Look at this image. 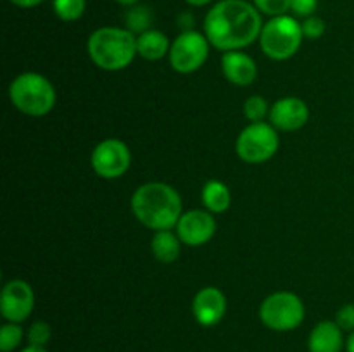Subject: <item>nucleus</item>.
I'll return each mask as SVG.
<instances>
[{
  "instance_id": "1",
  "label": "nucleus",
  "mask_w": 354,
  "mask_h": 352,
  "mask_svg": "<svg viewBox=\"0 0 354 352\" xmlns=\"http://www.w3.org/2000/svg\"><path fill=\"white\" fill-rule=\"evenodd\" d=\"M261 12L248 0H220L204 17V35L214 48L241 50L259 40Z\"/></svg>"
},
{
  "instance_id": "2",
  "label": "nucleus",
  "mask_w": 354,
  "mask_h": 352,
  "mask_svg": "<svg viewBox=\"0 0 354 352\" xmlns=\"http://www.w3.org/2000/svg\"><path fill=\"white\" fill-rule=\"evenodd\" d=\"M131 213L145 228L171 230L182 217V199L173 186L151 182L138 186L131 195Z\"/></svg>"
},
{
  "instance_id": "3",
  "label": "nucleus",
  "mask_w": 354,
  "mask_h": 352,
  "mask_svg": "<svg viewBox=\"0 0 354 352\" xmlns=\"http://www.w3.org/2000/svg\"><path fill=\"white\" fill-rule=\"evenodd\" d=\"M86 50L99 69L121 71L128 68L137 55V35L127 28L102 26L88 37Z\"/></svg>"
},
{
  "instance_id": "4",
  "label": "nucleus",
  "mask_w": 354,
  "mask_h": 352,
  "mask_svg": "<svg viewBox=\"0 0 354 352\" xmlns=\"http://www.w3.org/2000/svg\"><path fill=\"white\" fill-rule=\"evenodd\" d=\"M9 99L19 113L31 117H41L55 106V88L44 75L23 72L9 85Z\"/></svg>"
},
{
  "instance_id": "5",
  "label": "nucleus",
  "mask_w": 354,
  "mask_h": 352,
  "mask_svg": "<svg viewBox=\"0 0 354 352\" xmlns=\"http://www.w3.org/2000/svg\"><path fill=\"white\" fill-rule=\"evenodd\" d=\"M303 28L296 17L283 16L270 17L268 23L263 24L259 35V45L266 57L273 61H287L294 57L303 43Z\"/></svg>"
},
{
  "instance_id": "6",
  "label": "nucleus",
  "mask_w": 354,
  "mask_h": 352,
  "mask_svg": "<svg viewBox=\"0 0 354 352\" xmlns=\"http://www.w3.org/2000/svg\"><path fill=\"white\" fill-rule=\"evenodd\" d=\"M306 316L303 300L292 292H275L259 306V320L273 331H292Z\"/></svg>"
},
{
  "instance_id": "7",
  "label": "nucleus",
  "mask_w": 354,
  "mask_h": 352,
  "mask_svg": "<svg viewBox=\"0 0 354 352\" xmlns=\"http://www.w3.org/2000/svg\"><path fill=\"white\" fill-rule=\"evenodd\" d=\"M280 138L277 128L268 123H249L237 137L235 150L244 162L263 164L277 154Z\"/></svg>"
},
{
  "instance_id": "8",
  "label": "nucleus",
  "mask_w": 354,
  "mask_h": 352,
  "mask_svg": "<svg viewBox=\"0 0 354 352\" xmlns=\"http://www.w3.org/2000/svg\"><path fill=\"white\" fill-rule=\"evenodd\" d=\"M209 40L199 31H182L169 48V64L176 72L190 75L204 66L209 57Z\"/></svg>"
},
{
  "instance_id": "9",
  "label": "nucleus",
  "mask_w": 354,
  "mask_h": 352,
  "mask_svg": "<svg viewBox=\"0 0 354 352\" xmlns=\"http://www.w3.org/2000/svg\"><path fill=\"white\" fill-rule=\"evenodd\" d=\"M90 164L97 176L104 179L121 178L131 164L130 148L118 138L102 140L90 155Z\"/></svg>"
},
{
  "instance_id": "10",
  "label": "nucleus",
  "mask_w": 354,
  "mask_h": 352,
  "mask_svg": "<svg viewBox=\"0 0 354 352\" xmlns=\"http://www.w3.org/2000/svg\"><path fill=\"white\" fill-rule=\"evenodd\" d=\"M35 307L33 289L24 280H10L3 285L0 295V313L9 323H23Z\"/></svg>"
},
{
  "instance_id": "11",
  "label": "nucleus",
  "mask_w": 354,
  "mask_h": 352,
  "mask_svg": "<svg viewBox=\"0 0 354 352\" xmlns=\"http://www.w3.org/2000/svg\"><path fill=\"white\" fill-rule=\"evenodd\" d=\"M216 233V221L209 211H187L176 223V235L182 244L189 247H201L207 244Z\"/></svg>"
},
{
  "instance_id": "12",
  "label": "nucleus",
  "mask_w": 354,
  "mask_h": 352,
  "mask_svg": "<svg viewBox=\"0 0 354 352\" xmlns=\"http://www.w3.org/2000/svg\"><path fill=\"white\" fill-rule=\"evenodd\" d=\"M310 119L306 102L297 97H283L270 107V124L280 131H297Z\"/></svg>"
},
{
  "instance_id": "13",
  "label": "nucleus",
  "mask_w": 354,
  "mask_h": 352,
  "mask_svg": "<svg viewBox=\"0 0 354 352\" xmlns=\"http://www.w3.org/2000/svg\"><path fill=\"white\" fill-rule=\"evenodd\" d=\"M227 313V297L216 286H204L192 300V314L201 326H214Z\"/></svg>"
},
{
  "instance_id": "14",
  "label": "nucleus",
  "mask_w": 354,
  "mask_h": 352,
  "mask_svg": "<svg viewBox=\"0 0 354 352\" xmlns=\"http://www.w3.org/2000/svg\"><path fill=\"white\" fill-rule=\"evenodd\" d=\"M221 69L225 78L237 86H248L258 76V66L254 59L241 50L225 52L221 55Z\"/></svg>"
},
{
  "instance_id": "15",
  "label": "nucleus",
  "mask_w": 354,
  "mask_h": 352,
  "mask_svg": "<svg viewBox=\"0 0 354 352\" xmlns=\"http://www.w3.org/2000/svg\"><path fill=\"white\" fill-rule=\"evenodd\" d=\"M344 347V331L335 321H320L308 337L310 352H342Z\"/></svg>"
},
{
  "instance_id": "16",
  "label": "nucleus",
  "mask_w": 354,
  "mask_h": 352,
  "mask_svg": "<svg viewBox=\"0 0 354 352\" xmlns=\"http://www.w3.org/2000/svg\"><path fill=\"white\" fill-rule=\"evenodd\" d=\"M169 43L168 37L159 30H147L137 37V54L145 61H159L169 54Z\"/></svg>"
},
{
  "instance_id": "17",
  "label": "nucleus",
  "mask_w": 354,
  "mask_h": 352,
  "mask_svg": "<svg viewBox=\"0 0 354 352\" xmlns=\"http://www.w3.org/2000/svg\"><path fill=\"white\" fill-rule=\"evenodd\" d=\"M180 237L171 230L156 231L151 240V248L154 257L162 264H171L180 255Z\"/></svg>"
},
{
  "instance_id": "18",
  "label": "nucleus",
  "mask_w": 354,
  "mask_h": 352,
  "mask_svg": "<svg viewBox=\"0 0 354 352\" xmlns=\"http://www.w3.org/2000/svg\"><path fill=\"white\" fill-rule=\"evenodd\" d=\"M201 199H203L206 211H209L211 214H221L230 207L232 193L230 188L223 182H220V179H209L204 185Z\"/></svg>"
},
{
  "instance_id": "19",
  "label": "nucleus",
  "mask_w": 354,
  "mask_h": 352,
  "mask_svg": "<svg viewBox=\"0 0 354 352\" xmlns=\"http://www.w3.org/2000/svg\"><path fill=\"white\" fill-rule=\"evenodd\" d=\"M124 24H127L128 31L138 37L144 31L151 30L152 10L147 6H142V3L128 7V10L124 12Z\"/></svg>"
},
{
  "instance_id": "20",
  "label": "nucleus",
  "mask_w": 354,
  "mask_h": 352,
  "mask_svg": "<svg viewBox=\"0 0 354 352\" xmlns=\"http://www.w3.org/2000/svg\"><path fill=\"white\" fill-rule=\"evenodd\" d=\"M54 14L64 23H75L85 14L86 0H52Z\"/></svg>"
},
{
  "instance_id": "21",
  "label": "nucleus",
  "mask_w": 354,
  "mask_h": 352,
  "mask_svg": "<svg viewBox=\"0 0 354 352\" xmlns=\"http://www.w3.org/2000/svg\"><path fill=\"white\" fill-rule=\"evenodd\" d=\"M24 331L19 323H6L0 328V351L12 352L21 345Z\"/></svg>"
},
{
  "instance_id": "22",
  "label": "nucleus",
  "mask_w": 354,
  "mask_h": 352,
  "mask_svg": "<svg viewBox=\"0 0 354 352\" xmlns=\"http://www.w3.org/2000/svg\"><path fill=\"white\" fill-rule=\"evenodd\" d=\"M244 116L251 123H261L266 116H270V106L263 97L252 95L244 102Z\"/></svg>"
},
{
  "instance_id": "23",
  "label": "nucleus",
  "mask_w": 354,
  "mask_h": 352,
  "mask_svg": "<svg viewBox=\"0 0 354 352\" xmlns=\"http://www.w3.org/2000/svg\"><path fill=\"white\" fill-rule=\"evenodd\" d=\"M52 338V328L47 321H35L28 330V342L30 345L45 347Z\"/></svg>"
},
{
  "instance_id": "24",
  "label": "nucleus",
  "mask_w": 354,
  "mask_h": 352,
  "mask_svg": "<svg viewBox=\"0 0 354 352\" xmlns=\"http://www.w3.org/2000/svg\"><path fill=\"white\" fill-rule=\"evenodd\" d=\"M256 9L270 17L283 16L290 10V0H252Z\"/></svg>"
},
{
  "instance_id": "25",
  "label": "nucleus",
  "mask_w": 354,
  "mask_h": 352,
  "mask_svg": "<svg viewBox=\"0 0 354 352\" xmlns=\"http://www.w3.org/2000/svg\"><path fill=\"white\" fill-rule=\"evenodd\" d=\"M301 28H303V35L310 40H317V38L324 37L325 30H327V24L322 17L318 16H310L301 23Z\"/></svg>"
},
{
  "instance_id": "26",
  "label": "nucleus",
  "mask_w": 354,
  "mask_h": 352,
  "mask_svg": "<svg viewBox=\"0 0 354 352\" xmlns=\"http://www.w3.org/2000/svg\"><path fill=\"white\" fill-rule=\"evenodd\" d=\"M335 323L342 328V331H354V304H344L335 314Z\"/></svg>"
},
{
  "instance_id": "27",
  "label": "nucleus",
  "mask_w": 354,
  "mask_h": 352,
  "mask_svg": "<svg viewBox=\"0 0 354 352\" xmlns=\"http://www.w3.org/2000/svg\"><path fill=\"white\" fill-rule=\"evenodd\" d=\"M317 7L318 0H290V10L294 12V16L303 17V19L315 16Z\"/></svg>"
},
{
  "instance_id": "28",
  "label": "nucleus",
  "mask_w": 354,
  "mask_h": 352,
  "mask_svg": "<svg viewBox=\"0 0 354 352\" xmlns=\"http://www.w3.org/2000/svg\"><path fill=\"white\" fill-rule=\"evenodd\" d=\"M194 23H196V19L190 12H183L178 16V26H182L183 31H192Z\"/></svg>"
},
{
  "instance_id": "29",
  "label": "nucleus",
  "mask_w": 354,
  "mask_h": 352,
  "mask_svg": "<svg viewBox=\"0 0 354 352\" xmlns=\"http://www.w3.org/2000/svg\"><path fill=\"white\" fill-rule=\"evenodd\" d=\"M12 6L16 7H21V9H31V7H37L40 6L41 2H45V0H9Z\"/></svg>"
},
{
  "instance_id": "30",
  "label": "nucleus",
  "mask_w": 354,
  "mask_h": 352,
  "mask_svg": "<svg viewBox=\"0 0 354 352\" xmlns=\"http://www.w3.org/2000/svg\"><path fill=\"white\" fill-rule=\"evenodd\" d=\"M185 2L192 7H204V6H207L211 0H185Z\"/></svg>"
},
{
  "instance_id": "31",
  "label": "nucleus",
  "mask_w": 354,
  "mask_h": 352,
  "mask_svg": "<svg viewBox=\"0 0 354 352\" xmlns=\"http://www.w3.org/2000/svg\"><path fill=\"white\" fill-rule=\"evenodd\" d=\"M346 351L354 352V331H351V333H349L348 340H346Z\"/></svg>"
},
{
  "instance_id": "32",
  "label": "nucleus",
  "mask_w": 354,
  "mask_h": 352,
  "mask_svg": "<svg viewBox=\"0 0 354 352\" xmlns=\"http://www.w3.org/2000/svg\"><path fill=\"white\" fill-rule=\"evenodd\" d=\"M21 352H48L45 347H37V345H28Z\"/></svg>"
},
{
  "instance_id": "33",
  "label": "nucleus",
  "mask_w": 354,
  "mask_h": 352,
  "mask_svg": "<svg viewBox=\"0 0 354 352\" xmlns=\"http://www.w3.org/2000/svg\"><path fill=\"white\" fill-rule=\"evenodd\" d=\"M116 2L123 7H131V6H137L140 0H116Z\"/></svg>"
}]
</instances>
